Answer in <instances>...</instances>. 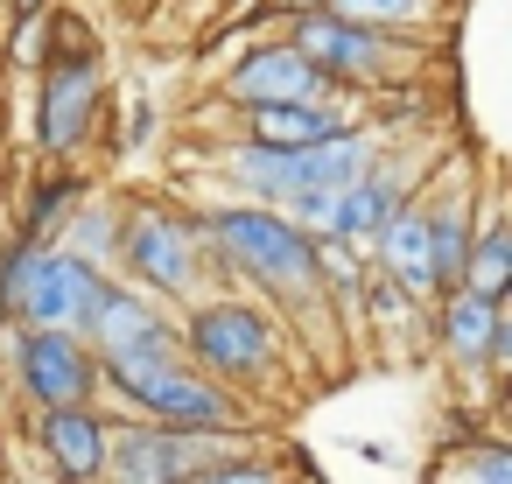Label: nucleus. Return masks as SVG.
<instances>
[{
    "label": "nucleus",
    "instance_id": "6e6552de",
    "mask_svg": "<svg viewBox=\"0 0 512 484\" xmlns=\"http://www.w3.org/2000/svg\"><path fill=\"white\" fill-rule=\"evenodd\" d=\"M190 344H197V358H211V365H225V372H253V365L274 351L267 323H260L253 309H232V302L204 309L197 330H190Z\"/></svg>",
    "mask_w": 512,
    "mask_h": 484
},
{
    "label": "nucleus",
    "instance_id": "9d476101",
    "mask_svg": "<svg viewBox=\"0 0 512 484\" xmlns=\"http://www.w3.org/2000/svg\"><path fill=\"white\" fill-rule=\"evenodd\" d=\"M127 260H134L155 288H183V281H190V246H183V225H169V218H155V211L127 218Z\"/></svg>",
    "mask_w": 512,
    "mask_h": 484
},
{
    "label": "nucleus",
    "instance_id": "7ed1b4c3",
    "mask_svg": "<svg viewBox=\"0 0 512 484\" xmlns=\"http://www.w3.org/2000/svg\"><path fill=\"white\" fill-rule=\"evenodd\" d=\"M358 169H365V148H358L351 134H323V141H302V148H260V155L246 162V176H253L267 197L344 190Z\"/></svg>",
    "mask_w": 512,
    "mask_h": 484
},
{
    "label": "nucleus",
    "instance_id": "f8f14e48",
    "mask_svg": "<svg viewBox=\"0 0 512 484\" xmlns=\"http://www.w3.org/2000/svg\"><path fill=\"white\" fill-rule=\"evenodd\" d=\"M43 449L57 456L64 477H99V470H106V435H99V421L78 414V407H50V421H43Z\"/></svg>",
    "mask_w": 512,
    "mask_h": 484
},
{
    "label": "nucleus",
    "instance_id": "9b49d317",
    "mask_svg": "<svg viewBox=\"0 0 512 484\" xmlns=\"http://www.w3.org/2000/svg\"><path fill=\"white\" fill-rule=\"evenodd\" d=\"M183 470H190V442L183 435H141L134 428V435L113 442V470L106 477L113 484H176Z\"/></svg>",
    "mask_w": 512,
    "mask_h": 484
},
{
    "label": "nucleus",
    "instance_id": "5701e85b",
    "mask_svg": "<svg viewBox=\"0 0 512 484\" xmlns=\"http://www.w3.org/2000/svg\"><path fill=\"white\" fill-rule=\"evenodd\" d=\"M15 8H43V0H15Z\"/></svg>",
    "mask_w": 512,
    "mask_h": 484
},
{
    "label": "nucleus",
    "instance_id": "b1692460",
    "mask_svg": "<svg viewBox=\"0 0 512 484\" xmlns=\"http://www.w3.org/2000/svg\"><path fill=\"white\" fill-rule=\"evenodd\" d=\"M295 8H309V0H295Z\"/></svg>",
    "mask_w": 512,
    "mask_h": 484
},
{
    "label": "nucleus",
    "instance_id": "dca6fc26",
    "mask_svg": "<svg viewBox=\"0 0 512 484\" xmlns=\"http://www.w3.org/2000/svg\"><path fill=\"white\" fill-rule=\"evenodd\" d=\"M92 330L106 337V351H120V344H141V337H155L162 323H155L141 302H127V295H113V288H106V295H99V309H92Z\"/></svg>",
    "mask_w": 512,
    "mask_h": 484
},
{
    "label": "nucleus",
    "instance_id": "a211bd4d",
    "mask_svg": "<svg viewBox=\"0 0 512 484\" xmlns=\"http://www.w3.org/2000/svg\"><path fill=\"white\" fill-rule=\"evenodd\" d=\"M463 274H470V295L498 302V295H505V274H512V239L491 225V232L477 239V253H463Z\"/></svg>",
    "mask_w": 512,
    "mask_h": 484
},
{
    "label": "nucleus",
    "instance_id": "4468645a",
    "mask_svg": "<svg viewBox=\"0 0 512 484\" xmlns=\"http://www.w3.org/2000/svg\"><path fill=\"white\" fill-rule=\"evenodd\" d=\"M449 351L456 358H491L498 351V302H484V295H463V302H449Z\"/></svg>",
    "mask_w": 512,
    "mask_h": 484
},
{
    "label": "nucleus",
    "instance_id": "aec40b11",
    "mask_svg": "<svg viewBox=\"0 0 512 484\" xmlns=\"http://www.w3.org/2000/svg\"><path fill=\"white\" fill-rule=\"evenodd\" d=\"M463 253H470L463 218H435V225H428V267H435V281H456V274H463Z\"/></svg>",
    "mask_w": 512,
    "mask_h": 484
},
{
    "label": "nucleus",
    "instance_id": "f257e3e1",
    "mask_svg": "<svg viewBox=\"0 0 512 484\" xmlns=\"http://www.w3.org/2000/svg\"><path fill=\"white\" fill-rule=\"evenodd\" d=\"M99 295H106V281L78 253H36V246H22L8 267H0V309L29 316L36 330H78V323H92Z\"/></svg>",
    "mask_w": 512,
    "mask_h": 484
},
{
    "label": "nucleus",
    "instance_id": "0eeeda50",
    "mask_svg": "<svg viewBox=\"0 0 512 484\" xmlns=\"http://www.w3.org/2000/svg\"><path fill=\"white\" fill-rule=\"evenodd\" d=\"M295 50L316 64V71H337V78H372L386 64V50L365 36V22H344V15H309L295 29Z\"/></svg>",
    "mask_w": 512,
    "mask_h": 484
},
{
    "label": "nucleus",
    "instance_id": "4be33fe9",
    "mask_svg": "<svg viewBox=\"0 0 512 484\" xmlns=\"http://www.w3.org/2000/svg\"><path fill=\"white\" fill-rule=\"evenodd\" d=\"M204 484H274V470H260V463H246V470H211Z\"/></svg>",
    "mask_w": 512,
    "mask_h": 484
},
{
    "label": "nucleus",
    "instance_id": "1a4fd4ad",
    "mask_svg": "<svg viewBox=\"0 0 512 484\" xmlns=\"http://www.w3.org/2000/svg\"><path fill=\"white\" fill-rule=\"evenodd\" d=\"M92 106H99L92 64H85V57H78V64H57V71H50V92H43V141H50V148H71V141H85V127H92Z\"/></svg>",
    "mask_w": 512,
    "mask_h": 484
},
{
    "label": "nucleus",
    "instance_id": "f3484780",
    "mask_svg": "<svg viewBox=\"0 0 512 484\" xmlns=\"http://www.w3.org/2000/svg\"><path fill=\"white\" fill-rule=\"evenodd\" d=\"M386 211H393V183H344V197H337V232H379L386 225Z\"/></svg>",
    "mask_w": 512,
    "mask_h": 484
},
{
    "label": "nucleus",
    "instance_id": "6ab92c4d",
    "mask_svg": "<svg viewBox=\"0 0 512 484\" xmlns=\"http://www.w3.org/2000/svg\"><path fill=\"white\" fill-rule=\"evenodd\" d=\"M428 484H512V456H505V449H491V442H477V449L449 456Z\"/></svg>",
    "mask_w": 512,
    "mask_h": 484
},
{
    "label": "nucleus",
    "instance_id": "39448f33",
    "mask_svg": "<svg viewBox=\"0 0 512 484\" xmlns=\"http://www.w3.org/2000/svg\"><path fill=\"white\" fill-rule=\"evenodd\" d=\"M22 379L36 386L43 407H78V400L92 393V358L78 351L71 330H36V337L22 344Z\"/></svg>",
    "mask_w": 512,
    "mask_h": 484
},
{
    "label": "nucleus",
    "instance_id": "423d86ee",
    "mask_svg": "<svg viewBox=\"0 0 512 484\" xmlns=\"http://www.w3.org/2000/svg\"><path fill=\"white\" fill-rule=\"evenodd\" d=\"M316 85H323V71H316L295 43L260 50V57H246V64L232 71V99H246V106H309Z\"/></svg>",
    "mask_w": 512,
    "mask_h": 484
},
{
    "label": "nucleus",
    "instance_id": "ddd939ff",
    "mask_svg": "<svg viewBox=\"0 0 512 484\" xmlns=\"http://www.w3.org/2000/svg\"><path fill=\"white\" fill-rule=\"evenodd\" d=\"M379 260H386L393 281L428 288V281H435V267H428V225H421V218H386V225H379Z\"/></svg>",
    "mask_w": 512,
    "mask_h": 484
},
{
    "label": "nucleus",
    "instance_id": "412c9836",
    "mask_svg": "<svg viewBox=\"0 0 512 484\" xmlns=\"http://www.w3.org/2000/svg\"><path fill=\"white\" fill-rule=\"evenodd\" d=\"M421 0H337V15L344 22H400V15H414Z\"/></svg>",
    "mask_w": 512,
    "mask_h": 484
},
{
    "label": "nucleus",
    "instance_id": "2eb2a0df",
    "mask_svg": "<svg viewBox=\"0 0 512 484\" xmlns=\"http://www.w3.org/2000/svg\"><path fill=\"white\" fill-rule=\"evenodd\" d=\"M253 134H260V148H302V141H323L337 127L316 106H253Z\"/></svg>",
    "mask_w": 512,
    "mask_h": 484
},
{
    "label": "nucleus",
    "instance_id": "f03ea898",
    "mask_svg": "<svg viewBox=\"0 0 512 484\" xmlns=\"http://www.w3.org/2000/svg\"><path fill=\"white\" fill-rule=\"evenodd\" d=\"M113 379H120L141 407H155L176 435H190V428H225V421H232V407L176 365L169 330H155V337H141V344H120V351H113Z\"/></svg>",
    "mask_w": 512,
    "mask_h": 484
},
{
    "label": "nucleus",
    "instance_id": "20e7f679",
    "mask_svg": "<svg viewBox=\"0 0 512 484\" xmlns=\"http://www.w3.org/2000/svg\"><path fill=\"white\" fill-rule=\"evenodd\" d=\"M218 239H225V253L239 260V267H253L260 281H309L316 274V246H309V232L302 225H288V218H267V211H232V218H218Z\"/></svg>",
    "mask_w": 512,
    "mask_h": 484
}]
</instances>
